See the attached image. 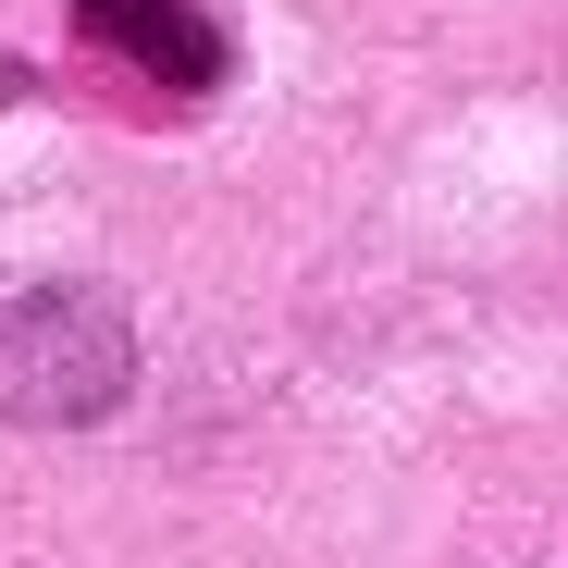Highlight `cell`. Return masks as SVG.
I'll return each instance as SVG.
<instances>
[{"mask_svg":"<svg viewBox=\"0 0 568 568\" xmlns=\"http://www.w3.org/2000/svg\"><path fill=\"white\" fill-rule=\"evenodd\" d=\"M124 384H136V334L100 297L50 284V297L0 310V408L13 420H100Z\"/></svg>","mask_w":568,"mask_h":568,"instance_id":"6da1fadb","label":"cell"},{"mask_svg":"<svg viewBox=\"0 0 568 568\" xmlns=\"http://www.w3.org/2000/svg\"><path fill=\"white\" fill-rule=\"evenodd\" d=\"M74 26L100 38V50H124L136 74H161L173 100H199V87H223V26L199 13V0H74Z\"/></svg>","mask_w":568,"mask_h":568,"instance_id":"7a4b0ae2","label":"cell"}]
</instances>
